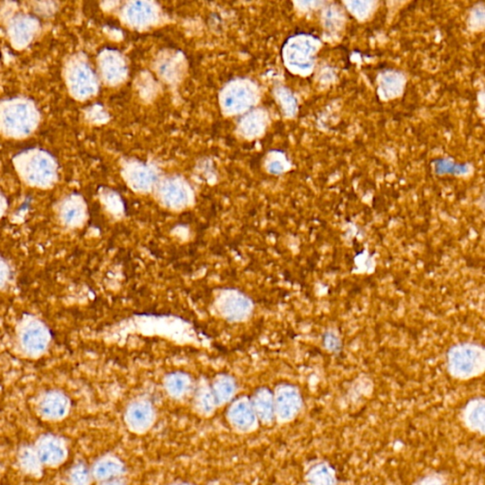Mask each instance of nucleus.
I'll return each instance as SVG.
<instances>
[{
    "mask_svg": "<svg viewBox=\"0 0 485 485\" xmlns=\"http://www.w3.org/2000/svg\"><path fill=\"white\" fill-rule=\"evenodd\" d=\"M95 474L101 482L125 477L126 465L117 456L107 455L100 461L96 466Z\"/></svg>",
    "mask_w": 485,
    "mask_h": 485,
    "instance_id": "obj_11",
    "label": "nucleus"
},
{
    "mask_svg": "<svg viewBox=\"0 0 485 485\" xmlns=\"http://www.w3.org/2000/svg\"><path fill=\"white\" fill-rule=\"evenodd\" d=\"M481 361V355L478 351L468 346L454 351L450 360L453 370L461 376L473 373Z\"/></svg>",
    "mask_w": 485,
    "mask_h": 485,
    "instance_id": "obj_7",
    "label": "nucleus"
},
{
    "mask_svg": "<svg viewBox=\"0 0 485 485\" xmlns=\"http://www.w3.org/2000/svg\"><path fill=\"white\" fill-rule=\"evenodd\" d=\"M101 485H128V479H125V477H120V478L107 479V481L102 482Z\"/></svg>",
    "mask_w": 485,
    "mask_h": 485,
    "instance_id": "obj_17",
    "label": "nucleus"
},
{
    "mask_svg": "<svg viewBox=\"0 0 485 485\" xmlns=\"http://www.w3.org/2000/svg\"><path fill=\"white\" fill-rule=\"evenodd\" d=\"M194 413L200 417L210 418L215 415L218 406L210 385L200 384L194 392L192 402Z\"/></svg>",
    "mask_w": 485,
    "mask_h": 485,
    "instance_id": "obj_8",
    "label": "nucleus"
},
{
    "mask_svg": "<svg viewBox=\"0 0 485 485\" xmlns=\"http://www.w3.org/2000/svg\"><path fill=\"white\" fill-rule=\"evenodd\" d=\"M192 386L191 378L185 374H171L164 379L165 391L175 400L184 399L191 392Z\"/></svg>",
    "mask_w": 485,
    "mask_h": 485,
    "instance_id": "obj_12",
    "label": "nucleus"
},
{
    "mask_svg": "<svg viewBox=\"0 0 485 485\" xmlns=\"http://www.w3.org/2000/svg\"><path fill=\"white\" fill-rule=\"evenodd\" d=\"M63 218L68 225H77L83 218V210L80 206L75 204L66 206L63 212Z\"/></svg>",
    "mask_w": 485,
    "mask_h": 485,
    "instance_id": "obj_15",
    "label": "nucleus"
},
{
    "mask_svg": "<svg viewBox=\"0 0 485 485\" xmlns=\"http://www.w3.org/2000/svg\"><path fill=\"white\" fill-rule=\"evenodd\" d=\"M210 387H212L218 408L229 404L236 398V382L231 376H225V374L216 376Z\"/></svg>",
    "mask_w": 485,
    "mask_h": 485,
    "instance_id": "obj_9",
    "label": "nucleus"
},
{
    "mask_svg": "<svg viewBox=\"0 0 485 485\" xmlns=\"http://www.w3.org/2000/svg\"><path fill=\"white\" fill-rule=\"evenodd\" d=\"M226 419L231 431L240 435L252 434L260 426L256 413L253 410L250 398L240 397L229 403Z\"/></svg>",
    "mask_w": 485,
    "mask_h": 485,
    "instance_id": "obj_2",
    "label": "nucleus"
},
{
    "mask_svg": "<svg viewBox=\"0 0 485 485\" xmlns=\"http://www.w3.org/2000/svg\"><path fill=\"white\" fill-rule=\"evenodd\" d=\"M5 123L10 130L25 133L33 125V115L30 108L25 105H17L14 108H10L5 118Z\"/></svg>",
    "mask_w": 485,
    "mask_h": 485,
    "instance_id": "obj_10",
    "label": "nucleus"
},
{
    "mask_svg": "<svg viewBox=\"0 0 485 485\" xmlns=\"http://www.w3.org/2000/svg\"><path fill=\"white\" fill-rule=\"evenodd\" d=\"M216 308L221 315L229 321L245 320L252 313L250 300L246 296L236 291H225L216 300Z\"/></svg>",
    "mask_w": 485,
    "mask_h": 485,
    "instance_id": "obj_3",
    "label": "nucleus"
},
{
    "mask_svg": "<svg viewBox=\"0 0 485 485\" xmlns=\"http://www.w3.org/2000/svg\"><path fill=\"white\" fill-rule=\"evenodd\" d=\"M420 485H442L440 484L439 481H437V479H426V482H424L423 484H421Z\"/></svg>",
    "mask_w": 485,
    "mask_h": 485,
    "instance_id": "obj_19",
    "label": "nucleus"
},
{
    "mask_svg": "<svg viewBox=\"0 0 485 485\" xmlns=\"http://www.w3.org/2000/svg\"><path fill=\"white\" fill-rule=\"evenodd\" d=\"M157 410L147 398L139 397L126 406L123 423L131 433L142 436L148 433L157 423Z\"/></svg>",
    "mask_w": 485,
    "mask_h": 485,
    "instance_id": "obj_1",
    "label": "nucleus"
},
{
    "mask_svg": "<svg viewBox=\"0 0 485 485\" xmlns=\"http://www.w3.org/2000/svg\"><path fill=\"white\" fill-rule=\"evenodd\" d=\"M469 420H470L473 426H484V407H482V405L478 406V407H475L471 410V413L469 415Z\"/></svg>",
    "mask_w": 485,
    "mask_h": 485,
    "instance_id": "obj_16",
    "label": "nucleus"
},
{
    "mask_svg": "<svg viewBox=\"0 0 485 485\" xmlns=\"http://www.w3.org/2000/svg\"><path fill=\"white\" fill-rule=\"evenodd\" d=\"M20 342L23 350L28 354H42L49 345V331L41 323L31 321L23 327Z\"/></svg>",
    "mask_w": 485,
    "mask_h": 485,
    "instance_id": "obj_5",
    "label": "nucleus"
},
{
    "mask_svg": "<svg viewBox=\"0 0 485 485\" xmlns=\"http://www.w3.org/2000/svg\"><path fill=\"white\" fill-rule=\"evenodd\" d=\"M170 485H194V484H190V482H187L179 481V482H173V484H171Z\"/></svg>",
    "mask_w": 485,
    "mask_h": 485,
    "instance_id": "obj_20",
    "label": "nucleus"
},
{
    "mask_svg": "<svg viewBox=\"0 0 485 485\" xmlns=\"http://www.w3.org/2000/svg\"><path fill=\"white\" fill-rule=\"evenodd\" d=\"M31 179L36 183H47L52 178L54 169L46 159H36L31 162ZM30 175V176H31Z\"/></svg>",
    "mask_w": 485,
    "mask_h": 485,
    "instance_id": "obj_13",
    "label": "nucleus"
},
{
    "mask_svg": "<svg viewBox=\"0 0 485 485\" xmlns=\"http://www.w3.org/2000/svg\"><path fill=\"white\" fill-rule=\"evenodd\" d=\"M253 410L260 424L270 426L275 422V413H274L273 394L270 390L262 387L257 390L253 397L250 398Z\"/></svg>",
    "mask_w": 485,
    "mask_h": 485,
    "instance_id": "obj_6",
    "label": "nucleus"
},
{
    "mask_svg": "<svg viewBox=\"0 0 485 485\" xmlns=\"http://www.w3.org/2000/svg\"><path fill=\"white\" fill-rule=\"evenodd\" d=\"M274 413L275 420L288 422L292 420L299 413L300 408V397L294 387L282 386L273 394Z\"/></svg>",
    "mask_w": 485,
    "mask_h": 485,
    "instance_id": "obj_4",
    "label": "nucleus"
},
{
    "mask_svg": "<svg viewBox=\"0 0 485 485\" xmlns=\"http://www.w3.org/2000/svg\"><path fill=\"white\" fill-rule=\"evenodd\" d=\"M310 482L313 485H333L334 477L326 466H317L310 473Z\"/></svg>",
    "mask_w": 485,
    "mask_h": 485,
    "instance_id": "obj_14",
    "label": "nucleus"
},
{
    "mask_svg": "<svg viewBox=\"0 0 485 485\" xmlns=\"http://www.w3.org/2000/svg\"><path fill=\"white\" fill-rule=\"evenodd\" d=\"M0 210H1V201H0Z\"/></svg>",
    "mask_w": 485,
    "mask_h": 485,
    "instance_id": "obj_21",
    "label": "nucleus"
},
{
    "mask_svg": "<svg viewBox=\"0 0 485 485\" xmlns=\"http://www.w3.org/2000/svg\"><path fill=\"white\" fill-rule=\"evenodd\" d=\"M8 271L7 268L5 266L4 263L0 262V286L3 284L7 280Z\"/></svg>",
    "mask_w": 485,
    "mask_h": 485,
    "instance_id": "obj_18",
    "label": "nucleus"
}]
</instances>
